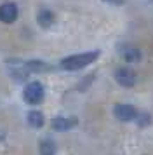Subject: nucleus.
Masks as SVG:
<instances>
[{
  "mask_svg": "<svg viewBox=\"0 0 153 155\" xmlns=\"http://www.w3.org/2000/svg\"><path fill=\"white\" fill-rule=\"evenodd\" d=\"M99 58V51H90V52H82V54H73V56L64 58L61 61V68L66 71H76L82 70L90 63H94Z\"/></svg>",
  "mask_w": 153,
  "mask_h": 155,
  "instance_id": "f257e3e1",
  "label": "nucleus"
},
{
  "mask_svg": "<svg viewBox=\"0 0 153 155\" xmlns=\"http://www.w3.org/2000/svg\"><path fill=\"white\" fill-rule=\"evenodd\" d=\"M44 96H45V91H44V85L40 82H30L24 87V91H23V98L30 105H38V103H42L44 101Z\"/></svg>",
  "mask_w": 153,
  "mask_h": 155,
  "instance_id": "f03ea898",
  "label": "nucleus"
},
{
  "mask_svg": "<svg viewBox=\"0 0 153 155\" xmlns=\"http://www.w3.org/2000/svg\"><path fill=\"white\" fill-rule=\"evenodd\" d=\"M113 115H115L120 122H132V120L138 119L139 112L136 110V106L127 105V103H120V105H115Z\"/></svg>",
  "mask_w": 153,
  "mask_h": 155,
  "instance_id": "7ed1b4c3",
  "label": "nucleus"
},
{
  "mask_svg": "<svg viewBox=\"0 0 153 155\" xmlns=\"http://www.w3.org/2000/svg\"><path fill=\"white\" fill-rule=\"evenodd\" d=\"M115 80H117L122 87H132V85L136 84V73H134L131 68L122 66V68H117V70H115Z\"/></svg>",
  "mask_w": 153,
  "mask_h": 155,
  "instance_id": "20e7f679",
  "label": "nucleus"
},
{
  "mask_svg": "<svg viewBox=\"0 0 153 155\" xmlns=\"http://www.w3.org/2000/svg\"><path fill=\"white\" fill-rule=\"evenodd\" d=\"M18 19V5L12 2H7L0 5V21L2 23H14Z\"/></svg>",
  "mask_w": 153,
  "mask_h": 155,
  "instance_id": "39448f33",
  "label": "nucleus"
},
{
  "mask_svg": "<svg viewBox=\"0 0 153 155\" xmlns=\"http://www.w3.org/2000/svg\"><path fill=\"white\" fill-rule=\"evenodd\" d=\"M76 122L78 120L75 117H56V119H52V129L54 131H59V133L70 131L71 127L76 126Z\"/></svg>",
  "mask_w": 153,
  "mask_h": 155,
  "instance_id": "423d86ee",
  "label": "nucleus"
},
{
  "mask_svg": "<svg viewBox=\"0 0 153 155\" xmlns=\"http://www.w3.org/2000/svg\"><path fill=\"white\" fill-rule=\"evenodd\" d=\"M122 58L127 63H138V61H141L143 54H141V51L138 47H124L122 49Z\"/></svg>",
  "mask_w": 153,
  "mask_h": 155,
  "instance_id": "0eeeda50",
  "label": "nucleus"
},
{
  "mask_svg": "<svg viewBox=\"0 0 153 155\" xmlns=\"http://www.w3.org/2000/svg\"><path fill=\"white\" fill-rule=\"evenodd\" d=\"M37 21L40 25L42 28H49L52 23H54V14H52V11H49V9H42L38 11V14H37Z\"/></svg>",
  "mask_w": 153,
  "mask_h": 155,
  "instance_id": "6e6552de",
  "label": "nucleus"
},
{
  "mask_svg": "<svg viewBox=\"0 0 153 155\" xmlns=\"http://www.w3.org/2000/svg\"><path fill=\"white\" fill-rule=\"evenodd\" d=\"M44 115H42L40 112H37V110H31V112L28 113V124L31 127H35V129H40L42 126H44Z\"/></svg>",
  "mask_w": 153,
  "mask_h": 155,
  "instance_id": "1a4fd4ad",
  "label": "nucleus"
},
{
  "mask_svg": "<svg viewBox=\"0 0 153 155\" xmlns=\"http://www.w3.org/2000/svg\"><path fill=\"white\" fill-rule=\"evenodd\" d=\"M56 145L52 140H42L40 141V155H54Z\"/></svg>",
  "mask_w": 153,
  "mask_h": 155,
  "instance_id": "9d476101",
  "label": "nucleus"
},
{
  "mask_svg": "<svg viewBox=\"0 0 153 155\" xmlns=\"http://www.w3.org/2000/svg\"><path fill=\"white\" fill-rule=\"evenodd\" d=\"M24 66H26L28 71H45V70L50 68V66L45 64L44 61H28V63H24Z\"/></svg>",
  "mask_w": 153,
  "mask_h": 155,
  "instance_id": "9b49d317",
  "label": "nucleus"
},
{
  "mask_svg": "<svg viewBox=\"0 0 153 155\" xmlns=\"http://www.w3.org/2000/svg\"><path fill=\"white\" fill-rule=\"evenodd\" d=\"M136 120H138L139 126H146V124L150 122V115H148V113H139Z\"/></svg>",
  "mask_w": 153,
  "mask_h": 155,
  "instance_id": "f8f14e48",
  "label": "nucleus"
},
{
  "mask_svg": "<svg viewBox=\"0 0 153 155\" xmlns=\"http://www.w3.org/2000/svg\"><path fill=\"white\" fill-rule=\"evenodd\" d=\"M106 2H113V0H106Z\"/></svg>",
  "mask_w": 153,
  "mask_h": 155,
  "instance_id": "ddd939ff",
  "label": "nucleus"
}]
</instances>
